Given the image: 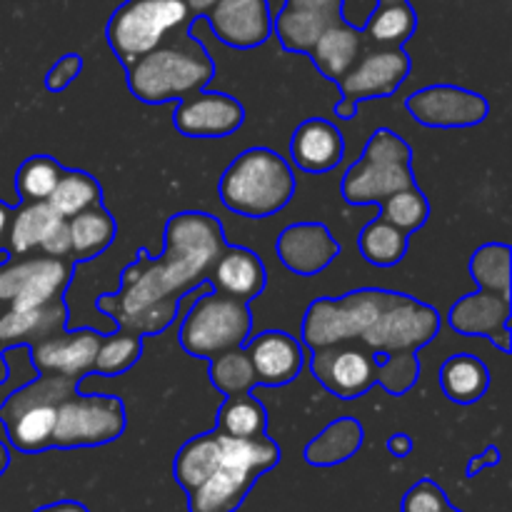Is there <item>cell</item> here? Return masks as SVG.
<instances>
[{
  "mask_svg": "<svg viewBox=\"0 0 512 512\" xmlns=\"http://www.w3.org/2000/svg\"><path fill=\"white\" fill-rule=\"evenodd\" d=\"M48 203L53 205L60 218L68 220L83 210L93 208V205L103 203V190L93 175L83 173V170H63Z\"/></svg>",
  "mask_w": 512,
  "mask_h": 512,
  "instance_id": "33",
  "label": "cell"
},
{
  "mask_svg": "<svg viewBox=\"0 0 512 512\" xmlns=\"http://www.w3.org/2000/svg\"><path fill=\"white\" fill-rule=\"evenodd\" d=\"M333 23H338V20H330L325 18V15L313 13V10H300L283 5V8L278 10V15L273 18V30L285 50L310 53L315 40H318L320 35H323V30Z\"/></svg>",
  "mask_w": 512,
  "mask_h": 512,
  "instance_id": "32",
  "label": "cell"
},
{
  "mask_svg": "<svg viewBox=\"0 0 512 512\" xmlns=\"http://www.w3.org/2000/svg\"><path fill=\"white\" fill-rule=\"evenodd\" d=\"M65 223L53 210L48 200H35V203H25L10 215L8 223V240L5 248L13 255H28L33 250L43 248L45 240Z\"/></svg>",
  "mask_w": 512,
  "mask_h": 512,
  "instance_id": "26",
  "label": "cell"
},
{
  "mask_svg": "<svg viewBox=\"0 0 512 512\" xmlns=\"http://www.w3.org/2000/svg\"><path fill=\"white\" fill-rule=\"evenodd\" d=\"M510 298L508 295L480 290L475 295H465L450 310V325L463 335H483L495 340L503 350H510Z\"/></svg>",
  "mask_w": 512,
  "mask_h": 512,
  "instance_id": "21",
  "label": "cell"
},
{
  "mask_svg": "<svg viewBox=\"0 0 512 512\" xmlns=\"http://www.w3.org/2000/svg\"><path fill=\"white\" fill-rule=\"evenodd\" d=\"M438 330V310L408 295L390 293L385 308L358 340L370 353H375V358L383 360L388 355L415 353L425 343H430Z\"/></svg>",
  "mask_w": 512,
  "mask_h": 512,
  "instance_id": "9",
  "label": "cell"
},
{
  "mask_svg": "<svg viewBox=\"0 0 512 512\" xmlns=\"http://www.w3.org/2000/svg\"><path fill=\"white\" fill-rule=\"evenodd\" d=\"M448 512H460V510H455V508H453V505H450V510H448Z\"/></svg>",
  "mask_w": 512,
  "mask_h": 512,
  "instance_id": "53",
  "label": "cell"
},
{
  "mask_svg": "<svg viewBox=\"0 0 512 512\" xmlns=\"http://www.w3.org/2000/svg\"><path fill=\"white\" fill-rule=\"evenodd\" d=\"M115 220L103 203L83 210V213L68 218L70 235V258L93 260L115 240Z\"/></svg>",
  "mask_w": 512,
  "mask_h": 512,
  "instance_id": "28",
  "label": "cell"
},
{
  "mask_svg": "<svg viewBox=\"0 0 512 512\" xmlns=\"http://www.w3.org/2000/svg\"><path fill=\"white\" fill-rule=\"evenodd\" d=\"M180 298H163L155 300L148 308L138 310L133 315H123V318H115L113 323H118L120 328L133 330L138 335H158L163 333L168 325H173L175 315H178Z\"/></svg>",
  "mask_w": 512,
  "mask_h": 512,
  "instance_id": "41",
  "label": "cell"
},
{
  "mask_svg": "<svg viewBox=\"0 0 512 512\" xmlns=\"http://www.w3.org/2000/svg\"><path fill=\"white\" fill-rule=\"evenodd\" d=\"M75 265L53 255H18L0 260V308H43L63 298Z\"/></svg>",
  "mask_w": 512,
  "mask_h": 512,
  "instance_id": "10",
  "label": "cell"
},
{
  "mask_svg": "<svg viewBox=\"0 0 512 512\" xmlns=\"http://www.w3.org/2000/svg\"><path fill=\"white\" fill-rule=\"evenodd\" d=\"M290 155L305 173H328L343 160L345 140L330 120L310 118L290 138Z\"/></svg>",
  "mask_w": 512,
  "mask_h": 512,
  "instance_id": "22",
  "label": "cell"
},
{
  "mask_svg": "<svg viewBox=\"0 0 512 512\" xmlns=\"http://www.w3.org/2000/svg\"><path fill=\"white\" fill-rule=\"evenodd\" d=\"M410 185H415L410 163L360 158L358 163L348 168L343 183H340V190H343V198L348 203L368 205L383 203L390 195L410 188Z\"/></svg>",
  "mask_w": 512,
  "mask_h": 512,
  "instance_id": "18",
  "label": "cell"
},
{
  "mask_svg": "<svg viewBox=\"0 0 512 512\" xmlns=\"http://www.w3.org/2000/svg\"><path fill=\"white\" fill-rule=\"evenodd\" d=\"M183 3L188 5V10L193 18H203V15L213 8L215 0H183Z\"/></svg>",
  "mask_w": 512,
  "mask_h": 512,
  "instance_id": "51",
  "label": "cell"
},
{
  "mask_svg": "<svg viewBox=\"0 0 512 512\" xmlns=\"http://www.w3.org/2000/svg\"><path fill=\"white\" fill-rule=\"evenodd\" d=\"M220 433V430H218ZM280 463V448L270 438H230L220 433V465L188 493V512H235L255 480Z\"/></svg>",
  "mask_w": 512,
  "mask_h": 512,
  "instance_id": "3",
  "label": "cell"
},
{
  "mask_svg": "<svg viewBox=\"0 0 512 512\" xmlns=\"http://www.w3.org/2000/svg\"><path fill=\"white\" fill-rule=\"evenodd\" d=\"M33 512H90V510L85 508L83 503H78V500H58V503L43 505V508Z\"/></svg>",
  "mask_w": 512,
  "mask_h": 512,
  "instance_id": "49",
  "label": "cell"
},
{
  "mask_svg": "<svg viewBox=\"0 0 512 512\" xmlns=\"http://www.w3.org/2000/svg\"><path fill=\"white\" fill-rule=\"evenodd\" d=\"M40 253L53 255V258H70V235H68V220L50 235L43 243Z\"/></svg>",
  "mask_w": 512,
  "mask_h": 512,
  "instance_id": "46",
  "label": "cell"
},
{
  "mask_svg": "<svg viewBox=\"0 0 512 512\" xmlns=\"http://www.w3.org/2000/svg\"><path fill=\"white\" fill-rule=\"evenodd\" d=\"M295 195V175L288 160L268 148H250L225 168L220 200L243 218H270Z\"/></svg>",
  "mask_w": 512,
  "mask_h": 512,
  "instance_id": "4",
  "label": "cell"
},
{
  "mask_svg": "<svg viewBox=\"0 0 512 512\" xmlns=\"http://www.w3.org/2000/svg\"><path fill=\"white\" fill-rule=\"evenodd\" d=\"M420 375V363L415 353H398L388 355V360H378V383L388 393L403 395L415 385Z\"/></svg>",
  "mask_w": 512,
  "mask_h": 512,
  "instance_id": "42",
  "label": "cell"
},
{
  "mask_svg": "<svg viewBox=\"0 0 512 512\" xmlns=\"http://www.w3.org/2000/svg\"><path fill=\"white\" fill-rule=\"evenodd\" d=\"M310 370L325 390L343 400H355L378 383V358L368 348L338 343L313 350Z\"/></svg>",
  "mask_w": 512,
  "mask_h": 512,
  "instance_id": "13",
  "label": "cell"
},
{
  "mask_svg": "<svg viewBox=\"0 0 512 512\" xmlns=\"http://www.w3.org/2000/svg\"><path fill=\"white\" fill-rule=\"evenodd\" d=\"M10 215H13V210H10V205L0 203V253H3L5 240H8V223H10Z\"/></svg>",
  "mask_w": 512,
  "mask_h": 512,
  "instance_id": "50",
  "label": "cell"
},
{
  "mask_svg": "<svg viewBox=\"0 0 512 512\" xmlns=\"http://www.w3.org/2000/svg\"><path fill=\"white\" fill-rule=\"evenodd\" d=\"M98 345L100 335L95 330L65 333L63 328L30 348V363L38 375H63V378L80 380L93 370Z\"/></svg>",
  "mask_w": 512,
  "mask_h": 512,
  "instance_id": "17",
  "label": "cell"
},
{
  "mask_svg": "<svg viewBox=\"0 0 512 512\" xmlns=\"http://www.w3.org/2000/svg\"><path fill=\"white\" fill-rule=\"evenodd\" d=\"M388 298L390 293L385 290H355L340 300H315L303 320V343L310 350H320L358 340L378 318Z\"/></svg>",
  "mask_w": 512,
  "mask_h": 512,
  "instance_id": "8",
  "label": "cell"
},
{
  "mask_svg": "<svg viewBox=\"0 0 512 512\" xmlns=\"http://www.w3.org/2000/svg\"><path fill=\"white\" fill-rule=\"evenodd\" d=\"M363 445V428L355 418H340L330 423L313 443L305 448V460L315 468H330L353 458Z\"/></svg>",
  "mask_w": 512,
  "mask_h": 512,
  "instance_id": "29",
  "label": "cell"
},
{
  "mask_svg": "<svg viewBox=\"0 0 512 512\" xmlns=\"http://www.w3.org/2000/svg\"><path fill=\"white\" fill-rule=\"evenodd\" d=\"M245 350L258 375V385H270V388L293 383L305 363L303 345L283 330H265L255 335Z\"/></svg>",
  "mask_w": 512,
  "mask_h": 512,
  "instance_id": "20",
  "label": "cell"
},
{
  "mask_svg": "<svg viewBox=\"0 0 512 512\" xmlns=\"http://www.w3.org/2000/svg\"><path fill=\"white\" fill-rule=\"evenodd\" d=\"M360 253L368 263L380 265V268L398 265L408 253V233L383 218L373 220L360 233Z\"/></svg>",
  "mask_w": 512,
  "mask_h": 512,
  "instance_id": "35",
  "label": "cell"
},
{
  "mask_svg": "<svg viewBox=\"0 0 512 512\" xmlns=\"http://www.w3.org/2000/svg\"><path fill=\"white\" fill-rule=\"evenodd\" d=\"M183 0H125L108 20L105 38L125 65L193 23Z\"/></svg>",
  "mask_w": 512,
  "mask_h": 512,
  "instance_id": "7",
  "label": "cell"
},
{
  "mask_svg": "<svg viewBox=\"0 0 512 512\" xmlns=\"http://www.w3.org/2000/svg\"><path fill=\"white\" fill-rule=\"evenodd\" d=\"M498 463H500V450L493 445V448L485 450V453L480 455V458L470 460L468 468H465V475H468V478H473V475H478L480 470L495 468V465H498Z\"/></svg>",
  "mask_w": 512,
  "mask_h": 512,
  "instance_id": "47",
  "label": "cell"
},
{
  "mask_svg": "<svg viewBox=\"0 0 512 512\" xmlns=\"http://www.w3.org/2000/svg\"><path fill=\"white\" fill-rule=\"evenodd\" d=\"M80 70H83V58H80L78 53L65 55V58H60L58 63L48 70V75H45V88L53 90V93L68 88V85L78 78Z\"/></svg>",
  "mask_w": 512,
  "mask_h": 512,
  "instance_id": "44",
  "label": "cell"
},
{
  "mask_svg": "<svg viewBox=\"0 0 512 512\" xmlns=\"http://www.w3.org/2000/svg\"><path fill=\"white\" fill-rule=\"evenodd\" d=\"M210 285L218 293L238 300H255L265 288V265L253 250L225 245L208 273Z\"/></svg>",
  "mask_w": 512,
  "mask_h": 512,
  "instance_id": "23",
  "label": "cell"
},
{
  "mask_svg": "<svg viewBox=\"0 0 512 512\" xmlns=\"http://www.w3.org/2000/svg\"><path fill=\"white\" fill-rule=\"evenodd\" d=\"M210 383L223 395L253 393V388L258 385V375L250 363L248 350L233 348L210 360Z\"/></svg>",
  "mask_w": 512,
  "mask_h": 512,
  "instance_id": "37",
  "label": "cell"
},
{
  "mask_svg": "<svg viewBox=\"0 0 512 512\" xmlns=\"http://www.w3.org/2000/svg\"><path fill=\"white\" fill-rule=\"evenodd\" d=\"M418 123L428 128H470L488 118V100L458 85H428L405 100Z\"/></svg>",
  "mask_w": 512,
  "mask_h": 512,
  "instance_id": "14",
  "label": "cell"
},
{
  "mask_svg": "<svg viewBox=\"0 0 512 512\" xmlns=\"http://www.w3.org/2000/svg\"><path fill=\"white\" fill-rule=\"evenodd\" d=\"M385 448H388L395 458H408V455L413 453V440H410L405 433H398L393 435V438H388Z\"/></svg>",
  "mask_w": 512,
  "mask_h": 512,
  "instance_id": "48",
  "label": "cell"
},
{
  "mask_svg": "<svg viewBox=\"0 0 512 512\" xmlns=\"http://www.w3.org/2000/svg\"><path fill=\"white\" fill-rule=\"evenodd\" d=\"M490 370L480 358L468 353L453 355L440 368V388L445 398L460 405H473L488 393Z\"/></svg>",
  "mask_w": 512,
  "mask_h": 512,
  "instance_id": "27",
  "label": "cell"
},
{
  "mask_svg": "<svg viewBox=\"0 0 512 512\" xmlns=\"http://www.w3.org/2000/svg\"><path fill=\"white\" fill-rule=\"evenodd\" d=\"M380 205H383V215H380V218L388 220V223L395 225V228L405 230L408 235L423 228L425 220H428L430 215L428 200H425V195L420 193L415 185H410V188L405 190H398V193H393Z\"/></svg>",
  "mask_w": 512,
  "mask_h": 512,
  "instance_id": "40",
  "label": "cell"
},
{
  "mask_svg": "<svg viewBox=\"0 0 512 512\" xmlns=\"http://www.w3.org/2000/svg\"><path fill=\"white\" fill-rule=\"evenodd\" d=\"M65 315L68 313H65L63 298L53 300L43 308H3L0 310V350L15 348V345L33 348L35 343L65 328Z\"/></svg>",
  "mask_w": 512,
  "mask_h": 512,
  "instance_id": "24",
  "label": "cell"
},
{
  "mask_svg": "<svg viewBox=\"0 0 512 512\" xmlns=\"http://www.w3.org/2000/svg\"><path fill=\"white\" fill-rule=\"evenodd\" d=\"M268 428V415L263 403L250 393L228 395L223 408L218 410V428L230 438H263Z\"/></svg>",
  "mask_w": 512,
  "mask_h": 512,
  "instance_id": "34",
  "label": "cell"
},
{
  "mask_svg": "<svg viewBox=\"0 0 512 512\" xmlns=\"http://www.w3.org/2000/svg\"><path fill=\"white\" fill-rule=\"evenodd\" d=\"M253 328L248 303L208 290L185 310L180 345L188 355L213 360L233 348H243Z\"/></svg>",
  "mask_w": 512,
  "mask_h": 512,
  "instance_id": "6",
  "label": "cell"
},
{
  "mask_svg": "<svg viewBox=\"0 0 512 512\" xmlns=\"http://www.w3.org/2000/svg\"><path fill=\"white\" fill-rule=\"evenodd\" d=\"M243 118V105L233 95L195 90L180 100L175 110V128L185 138H228L243 125Z\"/></svg>",
  "mask_w": 512,
  "mask_h": 512,
  "instance_id": "16",
  "label": "cell"
},
{
  "mask_svg": "<svg viewBox=\"0 0 512 512\" xmlns=\"http://www.w3.org/2000/svg\"><path fill=\"white\" fill-rule=\"evenodd\" d=\"M73 393H78V380L63 375H40L10 393L0 405V423L5 425L10 445L20 453L53 448L58 405Z\"/></svg>",
  "mask_w": 512,
  "mask_h": 512,
  "instance_id": "5",
  "label": "cell"
},
{
  "mask_svg": "<svg viewBox=\"0 0 512 512\" xmlns=\"http://www.w3.org/2000/svg\"><path fill=\"white\" fill-rule=\"evenodd\" d=\"M470 273L478 280L480 290L508 295L510 298V248L500 243H490L478 248L470 260Z\"/></svg>",
  "mask_w": 512,
  "mask_h": 512,
  "instance_id": "39",
  "label": "cell"
},
{
  "mask_svg": "<svg viewBox=\"0 0 512 512\" xmlns=\"http://www.w3.org/2000/svg\"><path fill=\"white\" fill-rule=\"evenodd\" d=\"M8 463H10V453H8V448H5V445L0 443V475L5 473V468H8Z\"/></svg>",
  "mask_w": 512,
  "mask_h": 512,
  "instance_id": "52",
  "label": "cell"
},
{
  "mask_svg": "<svg viewBox=\"0 0 512 512\" xmlns=\"http://www.w3.org/2000/svg\"><path fill=\"white\" fill-rule=\"evenodd\" d=\"M225 248L223 225L208 213H180L165 225V248L158 260L140 253L128 265L118 295H100L98 308L110 318H123L148 308L155 300L183 298L208 280L210 268Z\"/></svg>",
  "mask_w": 512,
  "mask_h": 512,
  "instance_id": "1",
  "label": "cell"
},
{
  "mask_svg": "<svg viewBox=\"0 0 512 512\" xmlns=\"http://www.w3.org/2000/svg\"><path fill=\"white\" fill-rule=\"evenodd\" d=\"M215 63L205 45L183 28L163 45L128 63V88L143 103L158 105L185 100L213 80Z\"/></svg>",
  "mask_w": 512,
  "mask_h": 512,
  "instance_id": "2",
  "label": "cell"
},
{
  "mask_svg": "<svg viewBox=\"0 0 512 512\" xmlns=\"http://www.w3.org/2000/svg\"><path fill=\"white\" fill-rule=\"evenodd\" d=\"M340 255V245L323 223H295L280 233L278 258L298 275H315Z\"/></svg>",
  "mask_w": 512,
  "mask_h": 512,
  "instance_id": "19",
  "label": "cell"
},
{
  "mask_svg": "<svg viewBox=\"0 0 512 512\" xmlns=\"http://www.w3.org/2000/svg\"><path fill=\"white\" fill-rule=\"evenodd\" d=\"M415 28H418V13L410 0H400V3L375 5L370 18L365 20L363 38H368L375 48H403Z\"/></svg>",
  "mask_w": 512,
  "mask_h": 512,
  "instance_id": "30",
  "label": "cell"
},
{
  "mask_svg": "<svg viewBox=\"0 0 512 512\" xmlns=\"http://www.w3.org/2000/svg\"><path fill=\"white\" fill-rule=\"evenodd\" d=\"M220 465V433L198 435V438L188 440V443L180 448L178 458H175V480H178L180 488L185 490V495L190 490L198 488L203 480L210 478L215 468Z\"/></svg>",
  "mask_w": 512,
  "mask_h": 512,
  "instance_id": "31",
  "label": "cell"
},
{
  "mask_svg": "<svg viewBox=\"0 0 512 512\" xmlns=\"http://www.w3.org/2000/svg\"><path fill=\"white\" fill-rule=\"evenodd\" d=\"M450 503L445 498L443 488L433 480H420L418 485L405 493L403 498V512H448Z\"/></svg>",
  "mask_w": 512,
  "mask_h": 512,
  "instance_id": "43",
  "label": "cell"
},
{
  "mask_svg": "<svg viewBox=\"0 0 512 512\" xmlns=\"http://www.w3.org/2000/svg\"><path fill=\"white\" fill-rule=\"evenodd\" d=\"M283 5H288V8H300V10H313V13L325 15V18L330 20H345L343 18L345 0H285Z\"/></svg>",
  "mask_w": 512,
  "mask_h": 512,
  "instance_id": "45",
  "label": "cell"
},
{
  "mask_svg": "<svg viewBox=\"0 0 512 512\" xmlns=\"http://www.w3.org/2000/svg\"><path fill=\"white\" fill-rule=\"evenodd\" d=\"M410 73V58L403 48H370L360 53L353 68L338 80L343 100L335 115L343 120L355 118L358 105L368 98H388Z\"/></svg>",
  "mask_w": 512,
  "mask_h": 512,
  "instance_id": "12",
  "label": "cell"
},
{
  "mask_svg": "<svg viewBox=\"0 0 512 512\" xmlns=\"http://www.w3.org/2000/svg\"><path fill=\"white\" fill-rule=\"evenodd\" d=\"M360 53H363V30L350 25L348 20H338L323 30L308 55L325 78L338 83L353 68Z\"/></svg>",
  "mask_w": 512,
  "mask_h": 512,
  "instance_id": "25",
  "label": "cell"
},
{
  "mask_svg": "<svg viewBox=\"0 0 512 512\" xmlns=\"http://www.w3.org/2000/svg\"><path fill=\"white\" fill-rule=\"evenodd\" d=\"M125 430V408L113 395L73 393L58 405L53 448H98L118 440Z\"/></svg>",
  "mask_w": 512,
  "mask_h": 512,
  "instance_id": "11",
  "label": "cell"
},
{
  "mask_svg": "<svg viewBox=\"0 0 512 512\" xmlns=\"http://www.w3.org/2000/svg\"><path fill=\"white\" fill-rule=\"evenodd\" d=\"M60 173H63V168H60L58 160L48 158V155H33L15 173V190L25 203L48 200L55 183L60 180Z\"/></svg>",
  "mask_w": 512,
  "mask_h": 512,
  "instance_id": "38",
  "label": "cell"
},
{
  "mask_svg": "<svg viewBox=\"0 0 512 512\" xmlns=\"http://www.w3.org/2000/svg\"><path fill=\"white\" fill-rule=\"evenodd\" d=\"M203 20L228 48H258L273 35V10L268 0H215Z\"/></svg>",
  "mask_w": 512,
  "mask_h": 512,
  "instance_id": "15",
  "label": "cell"
},
{
  "mask_svg": "<svg viewBox=\"0 0 512 512\" xmlns=\"http://www.w3.org/2000/svg\"><path fill=\"white\" fill-rule=\"evenodd\" d=\"M140 353H143V335L133 333V330L120 328L118 333L105 335V338L100 335L93 373L108 375V378L123 375L125 370H130L138 363Z\"/></svg>",
  "mask_w": 512,
  "mask_h": 512,
  "instance_id": "36",
  "label": "cell"
}]
</instances>
